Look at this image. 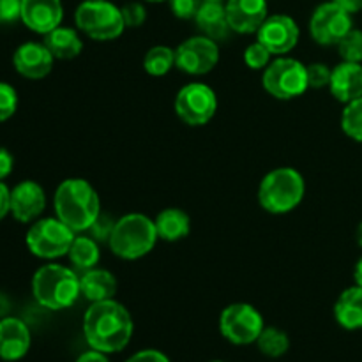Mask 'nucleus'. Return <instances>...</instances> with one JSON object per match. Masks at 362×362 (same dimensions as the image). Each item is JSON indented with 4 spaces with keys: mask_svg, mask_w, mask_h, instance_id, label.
Listing matches in <instances>:
<instances>
[{
    "mask_svg": "<svg viewBox=\"0 0 362 362\" xmlns=\"http://www.w3.org/2000/svg\"><path fill=\"white\" fill-rule=\"evenodd\" d=\"M134 324L124 304L115 299L92 303L83 317V336L92 350L117 354L129 345Z\"/></svg>",
    "mask_w": 362,
    "mask_h": 362,
    "instance_id": "1",
    "label": "nucleus"
},
{
    "mask_svg": "<svg viewBox=\"0 0 362 362\" xmlns=\"http://www.w3.org/2000/svg\"><path fill=\"white\" fill-rule=\"evenodd\" d=\"M55 216L74 233L87 232L101 214V198L88 180L66 179L59 184L53 197Z\"/></svg>",
    "mask_w": 362,
    "mask_h": 362,
    "instance_id": "2",
    "label": "nucleus"
},
{
    "mask_svg": "<svg viewBox=\"0 0 362 362\" xmlns=\"http://www.w3.org/2000/svg\"><path fill=\"white\" fill-rule=\"evenodd\" d=\"M32 293L46 310H67L81 296L80 276L66 265L46 264L32 278Z\"/></svg>",
    "mask_w": 362,
    "mask_h": 362,
    "instance_id": "3",
    "label": "nucleus"
},
{
    "mask_svg": "<svg viewBox=\"0 0 362 362\" xmlns=\"http://www.w3.org/2000/svg\"><path fill=\"white\" fill-rule=\"evenodd\" d=\"M306 193V182L300 172L290 166L271 170L258 186V204L269 214H288L297 209Z\"/></svg>",
    "mask_w": 362,
    "mask_h": 362,
    "instance_id": "4",
    "label": "nucleus"
},
{
    "mask_svg": "<svg viewBox=\"0 0 362 362\" xmlns=\"http://www.w3.org/2000/svg\"><path fill=\"white\" fill-rule=\"evenodd\" d=\"M158 240L154 219L131 212L117 219L108 246L112 253L122 260H140L154 250Z\"/></svg>",
    "mask_w": 362,
    "mask_h": 362,
    "instance_id": "5",
    "label": "nucleus"
},
{
    "mask_svg": "<svg viewBox=\"0 0 362 362\" xmlns=\"http://www.w3.org/2000/svg\"><path fill=\"white\" fill-rule=\"evenodd\" d=\"M74 23L94 41H113L126 30L120 7L110 0H83L74 11Z\"/></svg>",
    "mask_w": 362,
    "mask_h": 362,
    "instance_id": "6",
    "label": "nucleus"
},
{
    "mask_svg": "<svg viewBox=\"0 0 362 362\" xmlns=\"http://www.w3.org/2000/svg\"><path fill=\"white\" fill-rule=\"evenodd\" d=\"M262 85L269 95L279 101L300 98L310 88L308 66L292 57H278L262 73Z\"/></svg>",
    "mask_w": 362,
    "mask_h": 362,
    "instance_id": "7",
    "label": "nucleus"
},
{
    "mask_svg": "<svg viewBox=\"0 0 362 362\" xmlns=\"http://www.w3.org/2000/svg\"><path fill=\"white\" fill-rule=\"evenodd\" d=\"M76 233L59 218L37 219L28 228L25 243L34 257L42 260H55L66 257Z\"/></svg>",
    "mask_w": 362,
    "mask_h": 362,
    "instance_id": "8",
    "label": "nucleus"
},
{
    "mask_svg": "<svg viewBox=\"0 0 362 362\" xmlns=\"http://www.w3.org/2000/svg\"><path fill=\"white\" fill-rule=\"evenodd\" d=\"M264 327V317L253 304L233 303L219 315V332L232 345L246 346L257 343Z\"/></svg>",
    "mask_w": 362,
    "mask_h": 362,
    "instance_id": "9",
    "label": "nucleus"
},
{
    "mask_svg": "<svg viewBox=\"0 0 362 362\" xmlns=\"http://www.w3.org/2000/svg\"><path fill=\"white\" fill-rule=\"evenodd\" d=\"M173 108H175L177 117L186 126H205L214 119L218 112V95L214 88L209 87L207 83L193 81V83L184 85L177 92Z\"/></svg>",
    "mask_w": 362,
    "mask_h": 362,
    "instance_id": "10",
    "label": "nucleus"
},
{
    "mask_svg": "<svg viewBox=\"0 0 362 362\" xmlns=\"http://www.w3.org/2000/svg\"><path fill=\"white\" fill-rule=\"evenodd\" d=\"M352 28V14L346 13L334 0L320 4L311 14L310 34L320 46H338Z\"/></svg>",
    "mask_w": 362,
    "mask_h": 362,
    "instance_id": "11",
    "label": "nucleus"
},
{
    "mask_svg": "<svg viewBox=\"0 0 362 362\" xmlns=\"http://www.w3.org/2000/svg\"><path fill=\"white\" fill-rule=\"evenodd\" d=\"M219 62V45L207 35H193L175 48V67L191 76L209 74Z\"/></svg>",
    "mask_w": 362,
    "mask_h": 362,
    "instance_id": "12",
    "label": "nucleus"
},
{
    "mask_svg": "<svg viewBox=\"0 0 362 362\" xmlns=\"http://www.w3.org/2000/svg\"><path fill=\"white\" fill-rule=\"evenodd\" d=\"M299 25L288 14H272L265 18L257 30V41L271 52V55L281 57L292 52L299 42Z\"/></svg>",
    "mask_w": 362,
    "mask_h": 362,
    "instance_id": "13",
    "label": "nucleus"
},
{
    "mask_svg": "<svg viewBox=\"0 0 362 362\" xmlns=\"http://www.w3.org/2000/svg\"><path fill=\"white\" fill-rule=\"evenodd\" d=\"M62 0H21V21L35 34L46 35L62 25Z\"/></svg>",
    "mask_w": 362,
    "mask_h": 362,
    "instance_id": "14",
    "label": "nucleus"
},
{
    "mask_svg": "<svg viewBox=\"0 0 362 362\" xmlns=\"http://www.w3.org/2000/svg\"><path fill=\"white\" fill-rule=\"evenodd\" d=\"M46 209V194L35 180H23L11 189V214L20 223L37 221Z\"/></svg>",
    "mask_w": 362,
    "mask_h": 362,
    "instance_id": "15",
    "label": "nucleus"
},
{
    "mask_svg": "<svg viewBox=\"0 0 362 362\" xmlns=\"http://www.w3.org/2000/svg\"><path fill=\"white\" fill-rule=\"evenodd\" d=\"M55 57L49 53L45 42L28 41L18 46L13 55V66L18 74L28 80H41L48 76L53 69Z\"/></svg>",
    "mask_w": 362,
    "mask_h": 362,
    "instance_id": "16",
    "label": "nucleus"
},
{
    "mask_svg": "<svg viewBox=\"0 0 362 362\" xmlns=\"http://www.w3.org/2000/svg\"><path fill=\"white\" fill-rule=\"evenodd\" d=\"M226 16L232 32L257 34L267 14V0H226Z\"/></svg>",
    "mask_w": 362,
    "mask_h": 362,
    "instance_id": "17",
    "label": "nucleus"
},
{
    "mask_svg": "<svg viewBox=\"0 0 362 362\" xmlns=\"http://www.w3.org/2000/svg\"><path fill=\"white\" fill-rule=\"evenodd\" d=\"M30 329L23 320L6 317L0 320V359L14 362L23 359L30 350Z\"/></svg>",
    "mask_w": 362,
    "mask_h": 362,
    "instance_id": "18",
    "label": "nucleus"
},
{
    "mask_svg": "<svg viewBox=\"0 0 362 362\" xmlns=\"http://www.w3.org/2000/svg\"><path fill=\"white\" fill-rule=\"evenodd\" d=\"M329 90L332 98L343 105L359 99L362 95V64L341 60L332 67Z\"/></svg>",
    "mask_w": 362,
    "mask_h": 362,
    "instance_id": "19",
    "label": "nucleus"
},
{
    "mask_svg": "<svg viewBox=\"0 0 362 362\" xmlns=\"http://www.w3.org/2000/svg\"><path fill=\"white\" fill-rule=\"evenodd\" d=\"M194 21L202 34L214 39L216 42L228 39L230 32H232L225 4L218 2V0H204L194 16Z\"/></svg>",
    "mask_w": 362,
    "mask_h": 362,
    "instance_id": "20",
    "label": "nucleus"
},
{
    "mask_svg": "<svg viewBox=\"0 0 362 362\" xmlns=\"http://www.w3.org/2000/svg\"><path fill=\"white\" fill-rule=\"evenodd\" d=\"M117 279L106 269L94 267L90 271L81 272L80 276V292L90 303L113 299L117 293Z\"/></svg>",
    "mask_w": 362,
    "mask_h": 362,
    "instance_id": "21",
    "label": "nucleus"
},
{
    "mask_svg": "<svg viewBox=\"0 0 362 362\" xmlns=\"http://www.w3.org/2000/svg\"><path fill=\"white\" fill-rule=\"evenodd\" d=\"M334 318L346 331L362 329V286L354 285L343 290L334 304Z\"/></svg>",
    "mask_w": 362,
    "mask_h": 362,
    "instance_id": "22",
    "label": "nucleus"
},
{
    "mask_svg": "<svg viewBox=\"0 0 362 362\" xmlns=\"http://www.w3.org/2000/svg\"><path fill=\"white\" fill-rule=\"evenodd\" d=\"M158 237L165 243H177L189 235L191 232V219L187 212L182 209L168 207L163 209L154 219Z\"/></svg>",
    "mask_w": 362,
    "mask_h": 362,
    "instance_id": "23",
    "label": "nucleus"
},
{
    "mask_svg": "<svg viewBox=\"0 0 362 362\" xmlns=\"http://www.w3.org/2000/svg\"><path fill=\"white\" fill-rule=\"evenodd\" d=\"M42 42L49 49V53L59 60L76 59L83 49V41H81L80 34L74 28L62 27V25L57 27L55 30L48 32Z\"/></svg>",
    "mask_w": 362,
    "mask_h": 362,
    "instance_id": "24",
    "label": "nucleus"
},
{
    "mask_svg": "<svg viewBox=\"0 0 362 362\" xmlns=\"http://www.w3.org/2000/svg\"><path fill=\"white\" fill-rule=\"evenodd\" d=\"M67 257H69L71 264L74 265L76 271H90V269L98 267L99 260H101L99 243L92 239L90 235H76L71 244Z\"/></svg>",
    "mask_w": 362,
    "mask_h": 362,
    "instance_id": "25",
    "label": "nucleus"
},
{
    "mask_svg": "<svg viewBox=\"0 0 362 362\" xmlns=\"http://www.w3.org/2000/svg\"><path fill=\"white\" fill-rule=\"evenodd\" d=\"M175 67V49L170 46H152L144 57V69L151 76H165Z\"/></svg>",
    "mask_w": 362,
    "mask_h": 362,
    "instance_id": "26",
    "label": "nucleus"
},
{
    "mask_svg": "<svg viewBox=\"0 0 362 362\" xmlns=\"http://www.w3.org/2000/svg\"><path fill=\"white\" fill-rule=\"evenodd\" d=\"M258 350L264 354L265 357L271 359H278V357L285 356L290 349V338L285 331L278 327H264L262 334L257 339Z\"/></svg>",
    "mask_w": 362,
    "mask_h": 362,
    "instance_id": "27",
    "label": "nucleus"
},
{
    "mask_svg": "<svg viewBox=\"0 0 362 362\" xmlns=\"http://www.w3.org/2000/svg\"><path fill=\"white\" fill-rule=\"evenodd\" d=\"M341 129L350 140L362 144V95L345 105L341 113Z\"/></svg>",
    "mask_w": 362,
    "mask_h": 362,
    "instance_id": "28",
    "label": "nucleus"
},
{
    "mask_svg": "<svg viewBox=\"0 0 362 362\" xmlns=\"http://www.w3.org/2000/svg\"><path fill=\"white\" fill-rule=\"evenodd\" d=\"M338 52L345 62L362 64V30L352 28L341 41L338 42Z\"/></svg>",
    "mask_w": 362,
    "mask_h": 362,
    "instance_id": "29",
    "label": "nucleus"
},
{
    "mask_svg": "<svg viewBox=\"0 0 362 362\" xmlns=\"http://www.w3.org/2000/svg\"><path fill=\"white\" fill-rule=\"evenodd\" d=\"M244 64L253 71H264L271 64V52L262 42H251L244 49Z\"/></svg>",
    "mask_w": 362,
    "mask_h": 362,
    "instance_id": "30",
    "label": "nucleus"
},
{
    "mask_svg": "<svg viewBox=\"0 0 362 362\" xmlns=\"http://www.w3.org/2000/svg\"><path fill=\"white\" fill-rule=\"evenodd\" d=\"M18 108V94L13 85L0 81V122H6L7 119L16 113Z\"/></svg>",
    "mask_w": 362,
    "mask_h": 362,
    "instance_id": "31",
    "label": "nucleus"
},
{
    "mask_svg": "<svg viewBox=\"0 0 362 362\" xmlns=\"http://www.w3.org/2000/svg\"><path fill=\"white\" fill-rule=\"evenodd\" d=\"M120 13H122L126 28H138L147 20V9L140 2H127L126 6L120 7Z\"/></svg>",
    "mask_w": 362,
    "mask_h": 362,
    "instance_id": "32",
    "label": "nucleus"
},
{
    "mask_svg": "<svg viewBox=\"0 0 362 362\" xmlns=\"http://www.w3.org/2000/svg\"><path fill=\"white\" fill-rule=\"evenodd\" d=\"M332 69L324 62H313L308 66V83L310 88L329 87Z\"/></svg>",
    "mask_w": 362,
    "mask_h": 362,
    "instance_id": "33",
    "label": "nucleus"
},
{
    "mask_svg": "<svg viewBox=\"0 0 362 362\" xmlns=\"http://www.w3.org/2000/svg\"><path fill=\"white\" fill-rule=\"evenodd\" d=\"M115 221L117 219L110 218L108 214H99L98 219H95L94 223H92L90 228L87 230L88 235L92 237V239H95L98 243H108L110 240V235H112L113 232V226H115Z\"/></svg>",
    "mask_w": 362,
    "mask_h": 362,
    "instance_id": "34",
    "label": "nucleus"
},
{
    "mask_svg": "<svg viewBox=\"0 0 362 362\" xmlns=\"http://www.w3.org/2000/svg\"><path fill=\"white\" fill-rule=\"evenodd\" d=\"M170 9L179 20H194L204 0H168Z\"/></svg>",
    "mask_w": 362,
    "mask_h": 362,
    "instance_id": "35",
    "label": "nucleus"
},
{
    "mask_svg": "<svg viewBox=\"0 0 362 362\" xmlns=\"http://www.w3.org/2000/svg\"><path fill=\"white\" fill-rule=\"evenodd\" d=\"M0 20L2 23L21 20V0H0Z\"/></svg>",
    "mask_w": 362,
    "mask_h": 362,
    "instance_id": "36",
    "label": "nucleus"
},
{
    "mask_svg": "<svg viewBox=\"0 0 362 362\" xmlns=\"http://www.w3.org/2000/svg\"><path fill=\"white\" fill-rule=\"evenodd\" d=\"M126 362H170L168 357L165 356L163 352L154 349H147V350H140L134 356H131Z\"/></svg>",
    "mask_w": 362,
    "mask_h": 362,
    "instance_id": "37",
    "label": "nucleus"
},
{
    "mask_svg": "<svg viewBox=\"0 0 362 362\" xmlns=\"http://www.w3.org/2000/svg\"><path fill=\"white\" fill-rule=\"evenodd\" d=\"M14 166V159L11 156V152L7 148L0 147V180H4L6 177L11 175Z\"/></svg>",
    "mask_w": 362,
    "mask_h": 362,
    "instance_id": "38",
    "label": "nucleus"
},
{
    "mask_svg": "<svg viewBox=\"0 0 362 362\" xmlns=\"http://www.w3.org/2000/svg\"><path fill=\"white\" fill-rule=\"evenodd\" d=\"M11 212V189L0 180V221Z\"/></svg>",
    "mask_w": 362,
    "mask_h": 362,
    "instance_id": "39",
    "label": "nucleus"
},
{
    "mask_svg": "<svg viewBox=\"0 0 362 362\" xmlns=\"http://www.w3.org/2000/svg\"><path fill=\"white\" fill-rule=\"evenodd\" d=\"M76 362H110V361L108 357H106V354L90 349L88 352L81 354V356L76 359Z\"/></svg>",
    "mask_w": 362,
    "mask_h": 362,
    "instance_id": "40",
    "label": "nucleus"
},
{
    "mask_svg": "<svg viewBox=\"0 0 362 362\" xmlns=\"http://www.w3.org/2000/svg\"><path fill=\"white\" fill-rule=\"evenodd\" d=\"M334 2L350 14L361 13L362 11V0H334Z\"/></svg>",
    "mask_w": 362,
    "mask_h": 362,
    "instance_id": "41",
    "label": "nucleus"
},
{
    "mask_svg": "<svg viewBox=\"0 0 362 362\" xmlns=\"http://www.w3.org/2000/svg\"><path fill=\"white\" fill-rule=\"evenodd\" d=\"M9 311H11V300L7 299L6 293L0 292V320L9 317Z\"/></svg>",
    "mask_w": 362,
    "mask_h": 362,
    "instance_id": "42",
    "label": "nucleus"
},
{
    "mask_svg": "<svg viewBox=\"0 0 362 362\" xmlns=\"http://www.w3.org/2000/svg\"><path fill=\"white\" fill-rule=\"evenodd\" d=\"M354 279H356V285L362 286V257L356 264V269H354Z\"/></svg>",
    "mask_w": 362,
    "mask_h": 362,
    "instance_id": "43",
    "label": "nucleus"
},
{
    "mask_svg": "<svg viewBox=\"0 0 362 362\" xmlns=\"http://www.w3.org/2000/svg\"><path fill=\"white\" fill-rule=\"evenodd\" d=\"M357 244L362 247V223L357 226Z\"/></svg>",
    "mask_w": 362,
    "mask_h": 362,
    "instance_id": "44",
    "label": "nucleus"
},
{
    "mask_svg": "<svg viewBox=\"0 0 362 362\" xmlns=\"http://www.w3.org/2000/svg\"><path fill=\"white\" fill-rule=\"evenodd\" d=\"M145 2H152V4H159V2H166V0H145Z\"/></svg>",
    "mask_w": 362,
    "mask_h": 362,
    "instance_id": "45",
    "label": "nucleus"
},
{
    "mask_svg": "<svg viewBox=\"0 0 362 362\" xmlns=\"http://www.w3.org/2000/svg\"><path fill=\"white\" fill-rule=\"evenodd\" d=\"M211 362H225V361H211Z\"/></svg>",
    "mask_w": 362,
    "mask_h": 362,
    "instance_id": "46",
    "label": "nucleus"
},
{
    "mask_svg": "<svg viewBox=\"0 0 362 362\" xmlns=\"http://www.w3.org/2000/svg\"><path fill=\"white\" fill-rule=\"evenodd\" d=\"M218 2H223V0H218Z\"/></svg>",
    "mask_w": 362,
    "mask_h": 362,
    "instance_id": "47",
    "label": "nucleus"
},
{
    "mask_svg": "<svg viewBox=\"0 0 362 362\" xmlns=\"http://www.w3.org/2000/svg\"><path fill=\"white\" fill-rule=\"evenodd\" d=\"M0 23H2V20H0Z\"/></svg>",
    "mask_w": 362,
    "mask_h": 362,
    "instance_id": "48",
    "label": "nucleus"
}]
</instances>
